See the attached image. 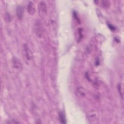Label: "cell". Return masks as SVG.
I'll use <instances>...</instances> for the list:
<instances>
[{
    "mask_svg": "<svg viewBox=\"0 0 124 124\" xmlns=\"http://www.w3.org/2000/svg\"><path fill=\"white\" fill-rule=\"evenodd\" d=\"M118 89L119 92L121 96V97L123 99V89L122 85L121 83H119L118 84Z\"/></svg>",
    "mask_w": 124,
    "mask_h": 124,
    "instance_id": "9",
    "label": "cell"
},
{
    "mask_svg": "<svg viewBox=\"0 0 124 124\" xmlns=\"http://www.w3.org/2000/svg\"><path fill=\"white\" fill-rule=\"evenodd\" d=\"M23 51L26 59L28 60H31L33 56V53L31 49L26 44H24L23 45Z\"/></svg>",
    "mask_w": 124,
    "mask_h": 124,
    "instance_id": "3",
    "label": "cell"
},
{
    "mask_svg": "<svg viewBox=\"0 0 124 124\" xmlns=\"http://www.w3.org/2000/svg\"><path fill=\"white\" fill-rule=\"evenodd\" d=\"M103 5L104 6V7H109V2L108 1H103L102 2Z\"/></svg>",
    "mask_w": 124,
    "mask_h": 124,
    "instance_id": "11",
    "label": "cell"
},
{
    "mask_svg": "<svg viewBox=\"0 0 124 124\" xmlns=\"http://www.w3.org/2000/svg\"><path fill=\"white\" fill-rule=\"evenodd\" d=\"M27 10L29 14L31 15H33L35 13V6L32 2L29 3L27 7Z\"/></svg>",
    "mask_w": 124,
    "mask_h": 124,
    "instance_id": "4",
    "label": "cell"
},
{
    "mask_svg": "<svg viewBox=\"0 0 124 124\" xmlns=\"http://www.w3.org/2000/svg\"><path fill=\"white\" fill-rule=\"evenodd\" d=\"M24 9L22 6H19L17 8V17L20 20H21L23 16Z\"/></svg>",
    "mask_w": 124,
    "mask_h": 124,
    "instance_id": "6",
    "label": "cell"
},
{
    "mask_svg": "<svg viewBox=\"0 0 124 124\" xmlns=\"http://www.w3.org/2000/svg\"><path fill=\"white\" fill-rule=\"evenodd\" d=\"M59 119L61 123L63 124L66 123L65 116L63 112H60L59 113Z\"/></svg>",
    "mask_w": 124,
    "mask_h": 124,
    "instance_id": "7",
    "label": "cell"
},
{
    "mask_svg": "<svg viewBox=\"0 0 124 124\" xmlns=\"http://www.w3.org/2000/svg\"><path fill=\"white\" fill-rule=\"evenodd\" d=\"M11 121H8L7 122V123H8V124H17V123H19V122H17L15 120H10Z\"/></svg>",
    "mask_w": 124,
    "mask_h": 124,
    "instance_id": "12",
    "label": "cell"
},
{
    "mask_svg": "<svg viewBox=\"0 0 124 124\" xmlns=\"http://www.w3.org/2000/svg\"><path fill=\"white\" fill-rule=\"evenodd\" d=\"M38 14L41 18L45 17L47 14L48 9L46 4L45 2L41 1L38 4Z\"/></svg>",
    "mask_w": 124,
    "mask_h": 124,
    "instance_id": "2",
    "label": "cell"
},
{
    "mask_svg": "<svg viewBox=\"0 0 124 124\" xmlns=\"http://www.w3.org/2000/svg\"><path fill=\"white\" fill-rule=\"evenodd\" d=\"M5 21L8 22L11 21L10 16L8 14H6V15H5Z\"/></svg>",
    "mask_w": 124,
    "mask_h": 124,
    "instance_id": "10",
    "label": "cell"
},
{
    "mask_svg": "<svg viewBox=\"0 0 124 124\" xmlns=\"http://www.w3.org/2000/svg\"><path fill=\"white\" fill-rule=\"evenodd\" d=\"M13 65L14 67L17 69H21L22 68V65L20 60L17 57L13 59Z\"/></svg>",
    "mask_w": 124,
    "mask_h": 124,
    "instance_id": "5",
    "label": "cell"
},
{
    "mask_svg": "<svg viewBox=\"0 0 124 124\" xmlns=\"http://www.w3.org/2000/svg\"><path fill=\"white\" fill-rule=\"evenodd\" d=\"M34 31L35 34L38 37L41 38L42 37L44 34V29L42 23L40 21H37L35 22L34 26Z\"/></svg>",
    "mask_w": 124,
    "mask_h": 124,
    "instance_id": "1",
    "label": "cell"
},
{
    "mask_svg": "<svg viewBox=\"0 0 124 124\" xmlns=\"http://www.w3.org/2000/svg\"><path fill=\"white\" fill-rule=\"evenodd\" d=\"M77 92L78 95H79L81 96H84L85 95V92L84 90V89L82 87H79L77 89Z\"/></svg>",
    "mask_w": 124,
    "mask_h": 124,
    "instance_id": "8",
    "label": "cell"
}]
</instances>
